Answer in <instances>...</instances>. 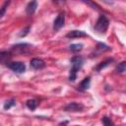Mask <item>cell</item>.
I'll list each match as a JSON object with an SVG mask.
<instances>
[{"label": "cell", "instance_id": "obj_1", "mask_svg": "<svg viewBox=\"0 0 126 126\" xmlns=\"http://www.w3.org/2000/svg\"><path fill=\"white\" fill-rule=\"evenodd\" d=\"M83 63H84V59H83V57H81L79 55L74 56V57L71 58L72 68L70 69V72H69V81L74 82L76 80L77 74H78L79 70L82 68Z\"/></svg>", "mask_w": 126, "mask_h": 126}, {"label": "cell", "instance_id": "obj_2", "mask_svg": "<svg viewBox=\"0 0 126 126\" xmlns=\"http://www.w3.org/2000/svg\"><path fill=\"white\" fill-rule=\"evenodd\" d=\"M108 26H109V21H108V19H107L104 15H99L97 21H96L95 24H94V29L97 32H99V33H104V32H106Z\"/></svg>", "mask_w": 126, "mask_h": 126}, {"label": "cell", "instance_id": "obj_3", "mask_svg": "<svg viewBox=\"0 0 126 126\" xmlns=\"http://www.w3.org/2000/svg\"><path fill=\"white\" fill-rule=\"evenodd\" d=\"M7 67L10 68L15 73H24L26 70V65L24 62L21 61H14V62H8Z\"/></svg>", "mask_w": 126, "mask_h": 126}, {"label": "cell", "instance_id": "obj_4", "mask_svg": "<svg viewBox=\"0 0 126 126\" xmlns=\"http://www.w3.org/2000/svg\"><path fill=\"white\" fill-rule=\"evenodd\" d=\"M84 109V105L79 102H69L64 106V110L67 112H77L82 111Z\"/></svg>", "mask_w": 126, "mask_h": 126}, {"label": "cell", "instance_id": "obj_5", "mask_svg": "<svg viewBox=\"0 0 126 126\" xmlns=\"http://www.w3.org/2000/svg\"><path fill=\"white\" fill-rule=\"evenodd\" d=\"M31 47L28 43H19L17 45H14L11 48V53H27L29 52V48Z\"/></svg>", "mask_w": 126, "mask_h": 126}, {"label": "cell", "instance_id": "obj_6", "mask_svg": "<svg viewBox=\"0 0 126 126\" xmlns=\"http://www.w3.org/2000/svg\"><path fill=\"white\" fill-rule=\"evenodd\" d=\"M64 23H65V14L64 13H60L54 20L53 22V29L55 31H58L60 30L63 26H64Z\"/></svg>", "mask_w": 126, "mask_h": 126}, {"label": "cell", "instance_id": "obj_7", "mask_svg": "<svg viewBox=\"0 0 126 126\" xmlns=\"http://www.w3.org/2000/svg\"><path fill=\"white\" fill-rule=\"evenodd\" d=\"M30 64H31V67L33 68V69H35V70H37V69H42V68H44V66H45L44 61H43L42 59H40V58H32V59L31 60Z\"/></svg>", "mask_w": 126, "mask_h": 126}, {"label": "cell", "instance_id": "obj_8", "mask_svg": "<svg viewBox=\"0 0 126 126\" xmlns=\"http://www.w3.org/2000/svg\"><path fill=\"white\" fill-rule=\"evenodd\" d=\"M85 36H87V33L84 32L83 31H78V30L71 31L66 34V37L68 38H77V37H85Z\"/></svg>", "mask_w": 126, "mask_h": 126}, {"label": "cell", "instance_id": "obj_9", "mask_svg": "<svg viewBox=\"0 0 126 126\" xmlns=\"http://www.w3.org/2000/svg\"><path fill=\"white\" fill-rule=\"evenodd\" d=\"M36 8H37V2L36 1H31L28 3V5L26 7V12L28 15H32L35 12Z\"/></svg>", "mask_w": 126, "mask_h": 126}, {"label": "cell", "instance_id": "obj_10", "mask_svg": "<svg viewBox=\"0 0 126 126\" xmlns=\"http://www.w3.org/2000/svg\"><path fill=\"white\" fill-rule=\"evenodd\" d=\"M90 83H91V78L90 77H86L80 84H79V90L80 91H86L87 89H89V87H90Z\"/></svg>", "mask_w": 126, "mask_h": 126}, {"label": "cell", "instance_id": "obj_11", "mask_svg": "<svg viewBox=\"0 0 126 126\" xmlns=\"http://www.w3.org/2000/svg\"><path fill=\"white\" fill-rule=\"evenodd\" d=\"M12 53L10 51H0V63H8V60L11 58Z\"/></svg>", "mask_w": 126, "mask_h": 126}, {"label": "cell", "instance_id": "obj_12", "mask_svg": "<svg viewBox=\"0 0 126 126\" xmlns=\"http://www.w3.org/2000/svg\"><path fill=\"white\" fill-rule=\"evenodd\" d=\"M112 61H113V59H112V58H108V59H106V60H104V61H102V62L98 63V64H97V66L95 67V71L99 72L100 70H102L103 68H105L106 66H108Z\"/></svg>", "mask_w": 126, "mask_h": 126}, {"label": "cell", "instance_id": "obj_13", "mask_svg": "<svg viewBox=\"0 0 126 126\" xmlns=\"http://www.w3.org/2000/svg\"><path fill=\"white\" fill-rule=\"evenodd\" d=\"M26 105H27V107H28L29 109H31V110H34V109L37 107L38 102H37L36 99H33V98H32V99H29V100H27Z\"/></svg>", "mask_w": 126, "mask_h": 126}, {"label": "cell", "instance_id": "obj_14", "mask_svg": "<svg viewBox=\"0 0 126 126\" xmlns=\"http://www.w3.org/2000/svg\"><path fill=\"white\" fill-rule=\"evenodd\" d=\"M69 49L72 52H79L83 49V44L82 43H73L69 46Z\"/></svg>", "mask_w": 126, "mask_h": 126}, {"label": "cell", "instance_id": "obj_15", "mask_svg": "<svg viewBox=\"0 0 126 126\" xmlns=\"http://www.w3.org/2000/svg\"><path fill=\"white\" fill-rule=\"evenodd\" d=\"M125 71H126V62L125 61H122L116 67V72L117 73H120V74H123Z\"/></svg>", "mask_w": 126, "mask_h": 126}, {"label": "cell", "instance_id": "obj_16", "mask_svg": "<svg viewBox=\"0 0 126 126\" xmlns=\"http://www.w3.org/2000/svg\"><path fill=\"white\" fill-rule=\"evenodd\" d=\"M14 105H16V100L13 99V98H11V99L5 101V103H4V105H3V108H4L5 110H7V109L11 108V107L14 106Z\"/></svg>", "mask_w": 126, "mask_h": 126}, {"label": "cell", "instance_id": "obj_17", "mask_svg": "<svg viewBox=\"0 0 126 126\" xmlns=\"http://www.w3.org/2000/svg\"><path fill=\"white\" fill-rule=\"evenodd\" d=\"M111 48L109 47V46H107V45H105L104 43H97V45H96V50L98 51V52H101V51H108V50H110Z\"/></svg>", "mask_w": 126, "mask_h": 126}, {"label": "cell", "instance_id": "obj_18", "mask_svg": "<svg viewBox=\"0 0 126 126\" xmlns=\"http://www.w3.org/2000/svg\"><path fill=\"white\" fill-rule=\"evenodd\" d=\"M9 4H10V1H6V2H4V3H3V5L0 7V19L5 15L6 10H7L8 6H9Z\"/></svg>", "mask_w": 126, "mask_h": 126}, {"label": "cell", "instance_id": "obj_19", "mask_svg": "<svg viewBox=\"0 0 126 126\" xmlns=\"http://www.w3.org/2000/svg\"><path fill=\"white\" fill-rule=\"evenodd\" d=\"M102 123H103V126H114L113 121L106 116L102 117Z\"/></svg>", "mask_w": 126, "mask_h": 126}, {"label": "cell", "instance_id": "obj_20", "mask_svg": "<svg viewBox=\"0 0 126 126\" xmlns=\"http://www.w3.org/2000/svg\"><path fill=\"white\" fill-rule=\"evenodd\" d=\"M30 30H31V27H26V28H24V29L21 31V32L19 33V35H20L21 37H24V36H26V35L29 33Z\"/></svg>", "mask_w": 126, "mask_h": 126}]
</instances>
